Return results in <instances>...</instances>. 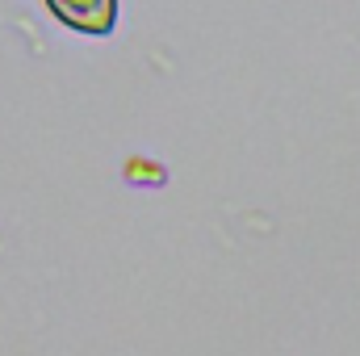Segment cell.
<instances>
[{
    "instance_id": "1",
    "label": "cell",
    "mask_w": 360,
    "mask_h": 356,
    "mask_svg": "<svg viewBox=\"0 0 360 356\" xmlns=\"http://www.w3.org/2000/svg\"><path fill=\"white\" fill-rule=\"evenodd\" d=\"M51 17L76 34L89 38H109L117 30V0H42Z\"/></svg>"
}]
</instances>
